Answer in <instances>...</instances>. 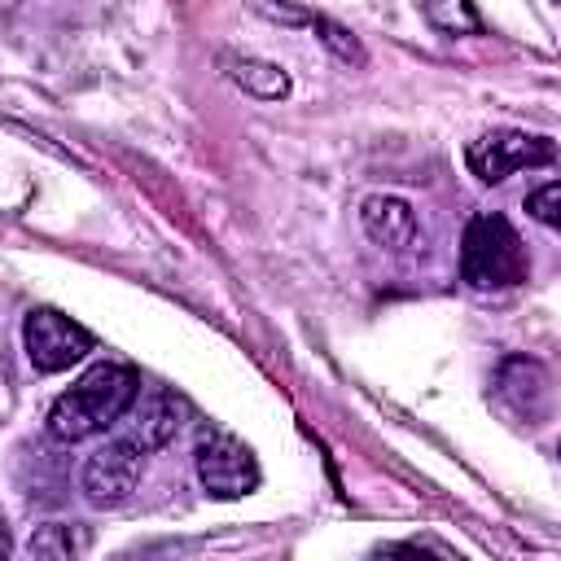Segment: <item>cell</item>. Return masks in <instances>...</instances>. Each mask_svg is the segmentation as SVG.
<instances>
[{
	"label": "cell",
	"mask_w": 561,
	"mask_h": 561,
	"mask_svg": "<svg viewBox=\"0 0 561 561\" xmlns=\"http://www.w3.org/2000/svg\"><path fill=\"white\" fill-rule=\"evenodd\" d=\"M359 224L373 245L381 250H412L416 245V210L394 193H368L359 202Z\"/></svg>",
	"instance_id": "obj_9"
},
{
	"label": "cell",
	"mask_w": 561,
	"mask_h": 561,
	"mask_svg": "<svg viewBox=\"0 0 561 561\" xmlns=\"http://www.w3.org/2000/svg\"><path fill=\"white\" fill-rule=\"evenodd\" d=\"M88 530H79V526H39L31 539H26V552L31 557H57V561H66V557H79V552H88Z\"/></svg>",
	"instance_id": "obj_11"
},
{
	"label": "cell",
	"mask_w": 561,
	"mask_h": 561,
	"mask_svg": "<svg viewBox=\"0 0 561 561\" xmlns=\"http://www.w3.org/2000/svg\"><path fill=\"white\" fill-rule=\"evenodd\" d=\"M552 158H557V145L530 131H486L465 149V162L482 184H500L522 167H548Z\"/></svg>",
	"instance_id": "obj_6"
},
{
	"label": "cell",
	"mask_w": 561,
	"mask_h": 561,
	"mask_svg": "<svg viewBox=\"0 0 561 561\" xmlns=\"http://www.w3.org/2000/svg\"><path fill=\"white\" fill-rule=\"evenodd\" d=\"M421 13L430 26H438L447 35H478L482 31L473 0H421Z\"/></svg>",
	"instance_id": "obj_12"
},
{
	"label": "cell",
	"mask_w": 561,
	"mask_h": 561,
	"mask_svg": "<svg viewBox=\"0 0 561 561\" xmlns=\"http://www.w3.org/2000/svg\"><path fill=\"white\" fill-rule=\"evenodd\" d=\"M140 473H145V451H140L127 434H118V438H105V443L83 460V469H79V491H83V500H88L92 508H118V504L136 491Z\"/></svg>",
	"instance_id": "obj_4"
},
{
	"label": "cell",
	"mask_w": 561,
	"mask_h": 561,
	"mask_svg": "<svg viewBox=\"0 0 561 561\" xmlns=\"http://www.w3.org/2000/svg\"><path fill=\"white\" fill-rule=\"evenodd\" d=\"M180 416H184V403L153 386V390L136 394L131 408L123 412V434L149 456V451H158V447H167L175 438V430L184 425Z\"/></svg>",
	"instance_id": "obj_8"
},
{
	"label": "cell",
	"mask_w": 561,
	"mask_h": 561,
	"mask_svg": "<svg viewBox=\"0 0 561 561\" xmlns=\"http://www.w3.org/2000/svg\"><path fill=\"white\" fill-rule=\"evenodd\" d=\"M193 469L197 482L210 500H241L259 486V460L245 443H237L232 434H202L193 447Z\"/></svg>",
	"instance_id": "obj_3"
},
{
	"label": "cell",
	"mask_w": 561,
	"mask_h": 561,
	"mask_svg": "<svg viewBox=\"0 0 561 561\" xmlns=\"http://www.w3.org/2000/svg\"><path fill=\"white\" fill-rule=\"evenodd\" d=\"M22 351L35 373H61L92 351V333L53 307H35L22 320Z\"/></svg>",
	"instance_id": "obj_5"
},
{
	"label": "cell",
	"mask_w": 561,
	"mask_h": 561,
	"mask_svg": "<svg viewBox=\"0 0 561 561\" xmlns=\"http://www.w3.org/2000/svg\"><path fill=\"white\" fill-rule=\"evenodd\" d=\"M495 399H500L513 416L539 425V421L548 416V399H552L543 364H539V359H522V355L504 359L500 373H495Z\"/></svg>",
	"instance_id": "obj_7"
},
{
	"label": "cell",
	"mask_w": 561,
	"mask_h": 561,
	"mask_svg": "<svg viewBox=\"0 0 561 561\" xmlns=\"http://www.w3.org/2000/svg\"><path fill=\"white\" fill-rule=\"evenodd\" d=\"M307 26H311V31H316V35H320V39H324V44H329V48H333V53H337L342 61H355V66L364 61V48H359V39H355V35H351L346 26H337L333 18L307 13Z\"/></svg>",
	"instance_id": "obj_13"
},
{
	"label": "cell",
	"mask_w": 561,
	"mask_h": 561,
	"mask_svg": "<svg viewBox=\"0 0 561 561\" xmlns=\"http://www.w3.org/2000/svg\"><path fill=\"white\" fill-rule=\"evenodd\" d=\"M526 210H530V219H539L543 228H557V224H561V184L548 180L543 188L526 193Z\"/></svg>",
	"instance_id": "obj_14"
},
{
	"label": "cell",
	"mask_w": 561,
	"mask_h": 561,
	"mask_svg": "<svg viewBox=\"0 0 561 561\" xmlns=\"http://www.w3.org/2000/svg\"><path fill=\"white\" fill-rule=\"evenodd\" d=\"M460 276H465L469 289H513L530 276V254H526L517 228L504 215L482 210L465 224Z\"/></svg>",
	"instance_id": "obj_2"
},
{
	"label": "cell",
	"mask_w": 561,
	"mask_h": 561,
	"mask_svg": "<svg viewBox=\"0 0 561 561\" xmlns=\"http://www.w3.org/2000/svg\"><path fill=\"white\" fill-rule=\"evenodd\" d=\"M140 394V373L131 364H92L66 394L48 408V434L57 443H83L123 421L131 399Z\"/></svg>",
	"instance_id": "obj_1"
},
{
	"label": "cell",
	"mask_w": 561,
	"mask_h": 561,
	"mask_svg": "<svg viewBox=\"0 0 561 561\" xmlns=\"http://www.w3.org/2000/svg\"><path fill=\"white\" fill-rule=\"evenodd\" d=\"M4 557H13V539H9V526L0 522V561H4Z\"/></svg>",
	"instance_id": "obj_15"
},
{
	"label": "cell",
	"mask_w": 561,
	"mask_h": 561,
	"mask_svg": "<svg viewBox=\"0 0 561 561\" xmlns=\"http://www.w3.org/2000/svg\"><path fill=\"white\" fill-rule=\"evenodd\" d=\"M232 70V79L245 88V92H254V96H263V101H276V96H285L289 92V79H285V70L280 66H272V61H254V57H232L228 61Z\"/></svg>",
	"instance_id": "obj_10"
}]
</instances>
